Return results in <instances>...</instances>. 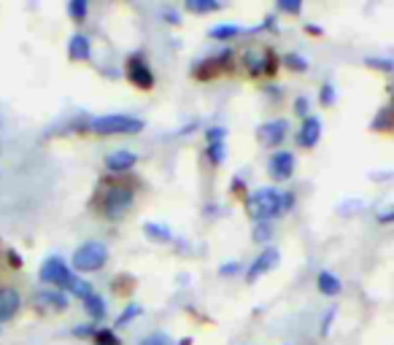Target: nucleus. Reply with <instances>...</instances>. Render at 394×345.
Returning <instances> with one entry per match:
<instances>
[{"instance_id":"f257e3e1","label":"nucleus","mask_w":394,"mask_h":345,"mask_svg":"<svg viewBox=\"0 0 394 345\" xmlns=\"http://www.w3.org/2000/svg\"><path fill=\"white\" fill-rule=\"evenodd\" d=\"M295 205L292 192H278V189H257L246 195V213L254 222H271L275 216L286 213Z\"/></svg>"},{"instance_id":"f03ea898","label":"nucleus","mask_w":394,"mask_h":345,"mask_svg":"<svg viewBox=\"0 0 394 345\" xmlns=\"http://www.w3.org/2000/svg\"><path fill=\"white\" fill-rule=\"evenodd\" d=\"M89 130L98 135H132L144 130V122L124 114H108V116H95L89 122Z\"/></svg>"},{"instance_id":"7ed1b4c3","label":"nucleus","mask_w":394,"mask_h":345,"mask_svg":"<svg viewBox=\"0 0 394 345\" xmlns=\"http://www.w3.org/2000/svg\"><path fill=\"white\" fill-rule=\"evenodd\" d=\"M105 259H108V248L103 246V243H98V240H89V243L76 248L71 265L78 272H95L105 265Z\"/></svg>"},{"instance_id":"20e7f679","label":"nucleus","mask_w":394,"mask_h":345,"mask_svg":"<svg viewBox=\"0 0 394 345\" xmlns=\"http://www.w3.org/2000/svg\"><path fill=\"white\" fill-rule=\"evenodd\" d=\"M132 205V192L124 186H108L100 197V213L108 219H119L122 213H127V208Z\"/></svg>"},{"instance_id":"39448f33","label":"nucleus","mask_w":394,"mask_h":345,"mask_svg":"<svg viewBox=\"0 0 394 345\" xmlns=\"http://www.w3.org/2000/svg\"><path fill=\"white\" fill-rule=\"evenodd\" d=\"M41 281H44V283H54V286L71 292V286L76 283V275L68 270V265H65L62 259L51 256V259L44 262V267H41Z\"/></svg>"},{"instance_id":"423d86ee","label":"nucleus","mask_w":394,"mask_h":345,"mask_svg":"<svg viewBox=\"0 0 394 345\" xmlns=\"http://www.w3.org/2000/svg\"><path fill=\"white\" fill-rule=\"evenodd\" d=\"M127 78H130L138 89H151V87H154V76H151V71H148V65L144 62L141 54H132V57L127 60Z\"/></svg>"},{"instance_id":"0eeeda50","label":"nucleus","mask_w":394,"mask_h":345,"mask_svg":"<svg viewBox=\"0 0 394 345\" xmlns=\"http://www.w3.org/2000/svg\"><path fill=\"white\" fill-rule=\"evenodd\" d=\"M268 172L275 181H286L295 172V154L292 151H275L268 159Z\"/></svg>"},{"instance_id":"6e6552de","label":"nucleus","mask_w":394,"mask_h":345,"mask_svg":"<svg viewBox=\"0 0 394 345\" xmlns=\"http://www.w3.org/2000/svg\"><path fill=\"white\" fill-rule=\"evenodd\" d=\"M286 130H289L286 119H273V122H265L257 130V138H259V143H265V146H278V143L286 138Z\"/></svg>"},{"instance_id":"1a4fd4ad","label":"nucleus","mask_w":394,"mask_h":345,"mask_svg":"<svg viewBox=\"0 0 394 345\" xmlns=\"http://www.w3.org/2000/svg\"><path fill=\"white\" fill-rule=\"evenodd\" d=\"M278 265V251L275 248H265L251 265H248L246 270V281H257L259 275H265V272H271L273 267Z\"/></svg>"},{"instance_id":"9d476101","label":"nucleus","mask_w":394,"mask_h":345,"mask_svg":"<svg viewBox=\"0 0 394 345\" xmlns=\"http://www.w3.org/2000/svg\"><path fill=\"white\" fill-rule=\"evenodd\" d=\"M319 138H321V119H316V116L302 119L300 132H297V143L302 148H314L319 143Z\"/></svg>"},{"instance_id":"9b49d317","label":"nucleus","mask_w":394,"mask_h":345,"mask_svg":"<svg viewBox=\"0 0 394 345\" xmlns=\"http://www.w3.org/2000/svg\"><path fill=\"white\" fill-rule=\"evenodd\" d=\"M135 162H138L135 154L127 151V148H122V151H111V154L105 157V168L111 172H127Z\"/></svg>"},{"instance_id":"f8f14e48","label":"nucleus","mask_w":394,"mask_h":345,"mask_svg":"<svg viewBox=\"0 0 394 345\" xmlns=\"http://www.w3.org/2000/svg\"><path fill=\"white\" fill-rule=\"evenodd\" d=\"M19 305H22V299H19V294L14 289H0V324L14 319Z\"/></svg>"},{"instance_id":"ddd939ff","label":"nucleus","mask_w":394,"mask_h":345,"mask_svg":"<svg viewBox=\"0 0 394 345\" xmlns=\"http://www.w3.org/2000/svg\"><path fill=\"white\" fill-rule=\"evenodd\" d=\"M35 305L41 310H65L68 299H65V294H60V292H38L35 294Z\"/></svg>"},{"instance_id":"4468645a","label":"nucleus","mask_w":394,"mask_h":345,"mask_svg":"<svg viewBox=\"0 0 394 345\" xmlns=\"http://www.w3.org/2000/svg\"><path fill=\"white\" fill-rule=\"evenodd\" d=\"M316 286H319V292L324 297H338L341 294V278L335 275V272H329V270H324L319 272V278H316Z\"/></svg>"},{"instance_id":"2eb2a0df","label":"nucleus","mask_w":394,"mask_h":345,"mask_svg":"<svg viewBox=\"0 0 394 345\" xmlns=\"http://www.w3.org/2000/svg\"><path fill=\"white\" fill-rule=\"evenodd\" d=\"M89 38L87 35H81V33H76L71 35V44H68V54H71V60H89Z\"/></svg>"},{"instance_id":"dca6fc26","label":"nucleus","mask_w":394,"mask_h":345,"mask_svg":"<svg viewBox=\"0 0 394 345\" xmlns=\"http://www.w3.org/2000/svg\"><path fill=\"white\" fill-rule=\"evenodd\" d=\"M144 232H146L151 240H157V243H168V240H173V232L165 227V224H144Z\"/></svg>"},{"instance_id":"f3484780","label":"nucleus","mask_w":394,"mask_h":345,"mask_svg":"<svg viewBox=\"0 0 394 345\" xmlns=\"http://www.w3.org/2000/svg\"><path fill=\"white\" fill-rule=\"evenodd\" d=\"M187 11H192V14H208V11H216V8H222V3L219 0H187V6H184Z\"/></svg>"},{"instance_id":"a211bd4d","label":"nucleus","mask_w":394,"mask_h":345,"mask_svg":"<svg viewBox=\"0 0 394 345\" xmlns=\"http://www.w3.org/2000/svg\"><path fill=\"white\" fill-rule=\"evenodd\" d=\"M84 308H87V313L92 316V319H103L105 316V302H103V297L98 294H89L84 299Z\"/></svg>"},{"instance_id":"6ab92c4d","label":"nucleus","mask_w":394,"mask_h":345,"mask_svg":"<svg viewBox=\"0 0 394 345\" xmlns=\"http://www.w3.org/2000/svg\"><path fill=\"white\" fill-rule=\"evenodd\" d=\"M241 33V27L238 25H214L208 30V35L211 38H216V41H227V38H235Z\"/></svg>"},{"instance_id":"aec40b11","label":"nucleus","mask_w":394,"mask_h":345,"mask_svg":"<svg viewBox=\"0 0 394 345\" xmlns=\"http://www.w3.org/2000/svg\"><path fill=\"white\" fill-rule=\"evenodd\" d=\"M68 14H71V19H74V22H84V19H87V14H89L87 0H71V3H68Z\"/></svg>"},{"instance_id":"412c9836","label":"nucleus","mask_w":394,"mask_h":345,"mask_svg":"<svg viewBox=\"0 0 394 345\" xmlns=\"http://www.w3.org/2000/svg\"><path fill=\"white\" fill-rule=\"evenodd\" d=\"M284 65L292 68V71H300V73L308 71V62H305V57H300V54H286V57H284Z\"/></svg>"},{"instance_id":"4be33fe9","label":"nucleus","mask_w":394,"mask_h":345,"mask_svg":"<svg viewBox=\"0 0 394 345\" xmlns=\"http://www.w3.org/2000/svg\"><path fill=\"white\" fill-rule=\"evenodd\" d=\"M271 235H273V227L268 222H257V224H254V240L265 243V240H271Z\"/></svg>"},{"instance_id":"5701e85b","label":"nucleus","mask_w":394,"mask_h":345,"mask_svg":"<svg viewBox=\"0 0 394 345\" xmlns=\"http://www.w3.org/2000/svg\"><path fill=\"white\" fill-rule=\"evenodd\" d=\"M95 345H122V343H119V337H117L111 329H98V335H95Z\"/></svg>"},{"instance_id":"b1692460","label":"nucleus","mask_w":394,"mask_h":345,"mask_svg":"<svg viewBox=\"0 0 394 345\" xmlns=\"http://www.w3.org/2000/svg\"><path fill=\"white\" fill-rule=\"evenodd\" d=\"M135 316H141V305H130V308H124L122 313H119V319H117V326H127V321H132Z\"/></svg>"},{"instance_id":"393cba45","label":"nucleus","mask_w":394,"mask_h":345,"mask_svg":"<svg viewBox=\"0 0 394 345\" xmlns=\"http://www.w3.org/2000/svg\"><path fill=\"white\" fill-rule=\"evenodd\" d=\"M208 159L219 168L224 162V143H208Z\"/></svg>"},{"instance_id":"a878e982","label":"nucleus","mask_w":394,"mask_h":345,"mask_svg":"<svg viewBox=\"0 0 394 345\" xmlns=\"http://www.w3.org/2000/svg\"><path fill=\"white\" fill-rule=\"evenodd\" d=\"M138 345H171V337H168V335H162V332H154V335L144 337Z\"/></svg>"},{"instance_id":"bb28decb","label":"nucleus","mask_w":394,"mask_h":345,"mask_svg":"<svg viewBox=\"0 0 394 345\" xmlns=\"http://www.w3.org/2000/svg\"><path fill=\"white\" fill-rule=\"evenodd\" d=\"M278 8L286 11V14H300V11H302V3H300V0H278Z\"/></svg>"},{"instance_id":"cd10ccee","label":"nucleus","mask_w":394,"mask_h":345,"mask_svg":"<svg viewBox=\"0 0 394 345\" xmlns=\"http://www.w3.org/2000/svg\"><path fill=\"white\" fill-rule=\"evenodd\" d=\"M335 103V87L332 84H324L321 87V105H332Z\"/></svg>"},{"instance_id":"c85d7f7f","label":"nucleus","mask_w":394,"mask_h":345,"mask_svg":"<svg viewBox=\"0 0 394 345\" xmlns=\"http://www.w3.org/2000/svg\"><path fill=\"white\" fill-rule=\"evenodd\" d=\"M370 68H378V71H386V73H392L394 71V62L392 60H368Z\"/></svg>"},{"instance_id":"c756f323","label":"nucleus","mask_w":394,"mask_h":345,"mask_svg":"<svg viewBox=\"0 0 394 345\" xmlns=\"http://www.w3.org/2000/svg\"><path fill=\"white\" fill-rule=\"evenodd\" d=\"M205 138H208V143H222V141H224V130H222V127H211V130L205 132Z\"/></svg>"},{"instance_id":"7c9ffc66","label":"nucleus","mask_w":394,"mask_h":345,"mask_svg":"<svg viewBox=\"0 0 394 345\" xmlns=\"http://www.w3.org/2000/svg\"><path fill=\"white\" fill-rule=\"evenodd\" d=\"M243 270V265L241 262H227V265H222V275H235V272H241Z\"/></svg>"},{"instance_id":"2f4dec72","label":"nucleus","mask_w":394,"mask_h":345,"mask_svg":"<svg viewBox=\"0 0 394 345\" xmlns=\"http://www.w3.org/2000/svg\"><path fill=\"white\" fill-rule=\"evenodd\" d=\"M74 335H78V337H87V335H98V332H95V326H92V324H84V326H76Z\"/></svg>"},{"instance_id":"473e14b6","label":"nucleus","mask_w":394,"mask_h":345,"mask_svg":"<svg viewBox=\"0 0 394 345\" xmlns=\"http://www.w3.org/2000/svg\"><path fill=\"white\" fill-rule=\"evenodd\" d=\"M162 17H165L171 25H178V22H181V17H178V11H175V8H162Z\"/></svg>"},{"instance_id":"72a5a7b5","label":"nucleus","mask_w":394,"mask_h":345,"mask_svg":"<svg viewBox=\"0 0 394 345\" xmlns=\"http://www.w3.org/2000/svg\"><path fill=\"white\" fill-rule=\"evenodd\" d=\"M378 224H394V208H386L378 213Z\"/></svg>"},{"instance_id":"f704fd0d","label":"nucleus","mask_w":394,"mask_h":345,"mask_svg":"<svg viewBox=\"0 0 394 345\" xmlns=\"http://www.w3.org/2000/svg\"><path fill=\"white\" fill-rule=\"evenodd\" d=\"M295 114H302V116L308 119V100H305V98L295 100Z\"/></svg>"},{"instance_id":"c9c22d12","label":"nucleus","mask_w":394,"mask_h":345,"mask_svg":"<svg viewBox=\"0 0 394 345\" xmlns=\"http://www.w3.org/2000/svg\"><path fill=\"white\" fill-rule=\"evenodd\" d=\"M335 319V310H327V316H324V324H321V335H327L329 332V324Z\"/></svg>"}]
</instances>
